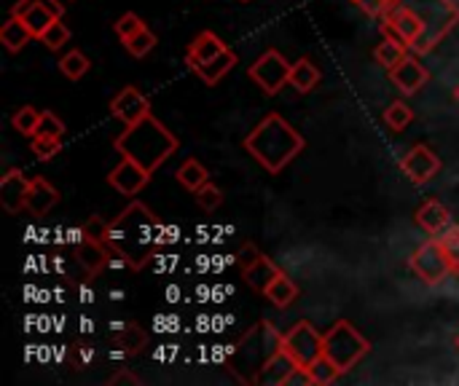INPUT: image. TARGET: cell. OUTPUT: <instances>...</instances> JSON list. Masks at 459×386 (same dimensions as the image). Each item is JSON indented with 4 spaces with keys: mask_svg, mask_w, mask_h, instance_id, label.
Listing matches in <instances>:
<instances>
[{
    "mask_svg": "<svg viewBox=\"0 0 459 386\" xmlns=\"http://www.w3.org/2000/svg\"><path fill=\"white\" fill-rule=\"evenodd\" d=\"M167 228L159 223V218L143 204L132 202L113 223L108 236V250L129 269H143L159 250Z\"/></svg>",
    "mask_w": 459,
    "mask_h": 386,
    "instance_id": "1",
    "label": "cell"
},
{
    "mask_svg": "<svg viewBox=\"0 0 459 386\" xmlns=\"http://www.w3.org/2000/svg\"><path fill=\"white\" fill-rule=\"evenodd\" d=\"M304 137L277 113H269L247 137L245 148L247 153L269 172L280 175L301 150H304Z\"/></svg>",
    "mask_w": 459,
    "mask_h": 386,
    "instance_id": "2",
    "label": "cell"
},
{
    "mask_svg": "<svg viewBox=\"0 0 459 386\" xmlns=\"http://www.w3.org/2000/svg\"><path fill=\"white\" fill-rule=\"evenodd\" d=\"M116 150L140 167H145L151 175L178 150V137L153 116L126 126L121 137H116Z\"/></svg>",
    "mask_w": 459,
    "mask_h": 386,
    "instance_id": "3",
    "label": "cell"
},
{
    "mask_svg": "<svg viewBox=\"0 0 459 386\" xmlns=\"http://www.w3.org/2000/svg\"><path fill=\"white\" fill-rule=\"evenodd\" d=\"M277 352H282V336L274 330L272 322H258L242 336V341L231 352L229 371L242 384H258L261 371L272 363Z\"/></svg>",
    "mask_w": 459,
    "mask_h": 386,
    "instance_id": "4",
    "label": "cell"
},
{
    "mask_svg": "<svg viewBox=\"0 0 459 386\" xmlns=\"http://www.w3.org/2000/svg\"><path fill=\"white\" fill-rule=\"evenodd\" d=\"M368 352H371L368 339L358 333V328L347 320H339L323 336V357H328L339 368V373L352 371Z\"/></svg>",
    "mask_w": 459,
    "mask_h": 386,
    "instance_id": "5",
    "label": "cell"
},
{
    "mask_svg": "<svg viewBox=\"0 0 459 386\" xmlns=\"http://www.w3.org/2000/svg\"><path fill=\"white\" fill-rule=\"evenodd\" d=\"M411 271L425 282V285H441L446 282L449 277H455V269H452V261L444 250V244L436 239H428L425 244H420L409 261Z\"/></svg>",
    "mask_w": 459,
    "mask_h": 386,
    "instance_id": "6",
    "label": "cell"
},
{
    "mask_svg": "<svg viewBox=\"0 0 459 386\" xmlns=\"http://www.w3.org/2000/svg\"><path fill=\"white\" fill-rule=\"evenodd\" d=\"M290 67H293V64H290L280 51L269 48L266 54H261V56L247 67V75H250V81H255L258 89H264L266 94H277L285 83H290Z\"/></svg>",
    "mask_w": 459,
    "mask_h": 386,
    "instance_id": "7",
    "label": "cell"
},
{
    "mask_svg": "<svg viewBox=\"0 0 459 386\" xmlns=\"http://www.w3.org/2000/svg\"><path fill=\"white\" fill-rule=\"evenodd\" d=\"M285 352L304 368H309L315 360L323 357V336L315 330L312 322H296L285 336H282Z\"/></svg>",
    "mask_w": 459,
    "mask_h": 386,
    "instance_id": "8",
    "label": "cell"
},
{
    "mask_svg": "<svg viewBox=\"0 0 459 386\" xmlns=\"http://www.w3.org/2000/svg\"><path fill=\"white\" fill-rule=\"evenodd\" d=\"M382 30H385V32L393 30L395 38H401L409 48H417V43H420L422 35H425V19H422V13H420L414 5H409L406 0H395V3L390 5V11H387V21H385Z\"/></svg>",
    "mask_w": 459,
    "mask_h": 386,
    "instance_id": "9",
    "label": "cell"
},
{
    "mask_svg": "<svg viewBox=\"0 0 459 386\" xmlns=\"http://www.w3.org/2000/svg\"><path fill=\"white\" fill-rule=\"evenodd\" d=\"M401 169H403V175H406L414 185H425V183H430V180L441 172V159H438L428 145H414V148L401 159Z\"/></svg>",
    "mask_w": 459,
    "mask_h": 386,
    "instance_id": "10",
    "label": "cell"
},
{
    "mask_svg": "<svg viewBox=\"0 0 459 386\" xmlns=\"http://www.w3.org/2000/svg\"><path fill=\"white\" fill-rule=\"evenodd\" d=\"M148 180H151V172L145 169V167H140L137 161H132V159H121V164H116L113 169H110V175H108V183L118 191V193H124V196H137L145 185H148Z\"/></svg>",
    "mask_w": 459,
    "mask_h": 386,
    "instance_id": "11",
    "label": "cell"
},
{
    "mask_svg": "<svg viewBox=\"0 0 459 386\" xmlns=\"http://www.w3.org/2000/svg\"><path fill=\"white\" fill-rule=\"evenodd\" d=\"M110 113H113L118 121H124L126 126H132V124H137V121H143V118L151 116V102H148L134 86H124V89L113 97Z\"/></svg>",
    "mask_w": 459,
    "mask_h": 386,
    "instance_id": "12",
    "label": "cell"
},
{
    "mask_svg": "<svg viewBox=\"0 0 459 386\" xmlns=\"http://www.w3.org/2000/svg\"><path fill=\"white\" fill-rule=\"evenodd\" d=\"M30 177H24L19 169H11L3 175L0 180V204L5 207V212L16 215L22 210H27V193H30Z\"/></svg>",
    "mask_w": 459,
    "mask_h": 386,
    "instance_id": "13",
    "label": "cell"
},
{
    "mask_svg": "<svg viewBox=\"0 0 459 386\" xmlns=\"http://www.w3.org/2000/svg\"><path fill=\"white\" fill-rule=\"evenodd\" d=\"M390 78H393V83H395L403 94H417V91L430 81V73H428V67H425L420 59L406 56L398 67L390 70Z\"/></svg>",
    "mask_w": 459,
    "mask_h": 386,
    "instance_id": "14",
    "label": "cell"
},
{
    "mask_svg": "<svg viewBox=\"0 0 459 386\" xmlns=\"http://www.w3.org/2000/svg\"><path fill=\"white\" fill-rule=\"evenodd\" d=\"M223 51H229V46H226L215 32L204 30V32H199V35L191 40V46H188V51H186V62H188L191 70H196L199 64H204V62L221 56Z\"/></svg>",
    "mask_w": 459,
    "mask_h": 386,
    "instance_id": "15",
    "label": "cell"
},
{
    "mask_svg": "<svg viewBox=\"0 0 459 386\" xmlns=\"http://www.w3.org/2000/svg\"><path fill=\"white\" fill-rule=\"evenodd\" d=\"M11 13L13 16H19L27 27H30V32L40 40V35L48 30V24L54 21V19H59L51 8H46V5H40V3H16L13 8H11Z\"/></svg>",
    "mask_w": 459,
    "mask_h": 386,
    "instance_id": "16",
    "label": "cell"
},
{
    "mask_svg": "<svg viewBox=\"0 0 459 386\" xmlns=\"http://www.w3.org/2000/svg\"><path fill=\"white\" fill-rule=\"evenodd\" d=\"M75 261H78V266H81V269H83L89 277L100 274V271L105 269V263H108V250H105V242L81 239V242L75 244Z\"/></svg>",
    "mask_w": 459,
    "mask_h": 386,
    "instance_id": "17",
    "label": "cell"
},
{
    "mask_svg": "<svg viewBox=\"0 0 459 386\" xmlns=\"http://www.w3.org/2000/svg\"><path fill=\"white\" fill-rule=\"evenodd\" d=\"M59 202V193H56V188L48 183V180H43V177H32V183H30V193H27V210L35 215V218H43L54 204Z\"/></svg>",
    "mask_w": 459,
    "mask_h": 386,
    "instance_id": "18",
    "label": "cell"
},
{
    "mask_svg": "<svg viewBox=\"0 0 459 386\" xmlns=\"http://www.w3.org/2000/svg\"><path fill=\"white\" fill-rule=\"evenodd\" d=\"M417 226L422 228V231H428L430 236H436V234H441L446 226H449V220H452V215H449V210L438 202V199H430V202H425L420 210H417Z\"/></svg>",
    "mask_w": 459,
    "mask_h": 386,
    "instance_id": "19",
    "label": "cell"
},
{
    "mask_svg": "<svg viewBox=\"0 0 459 386\" xmlns=\"http://www.w3.org/2000/svg\"><path fill=\"white\" fill-rule=\"evenodd\" d=\"M296 365H299V363H296V360L285 352V347H282V352H277V355L272 357V363L261 371L258 386H285L288 376L293 373Z\"/></svg>",
    "mask_w": 459,
    "mask_h": 386,
    "instance_id": "20",
    "label": "cell"
},
{
    "mask_svg": "<svg viewBox=\"0 0 459 386\" xmlns=\"http://www.w3.org/2000/svg\"><path fill=\"white\" fill-rule=\"evenodd\" d=\"M277 274H280V269H277L266 255H261V258L253 261L247 269H242V277H245L247 287L255 290V293H266V287L272 285V279H274Z\"/></svg>",
    "mask_w": 459,
    "mask_h": 386,
    "instance_id": "21",
    "label": "cell"
},
{
    "mask_svg": "<svg viewBox=\"0 0 459 386\" xmlns=\"http://www.w3.org/2000/svg\"><path fill=\"white\" fill-rule=\"evenodd\" d=\"M35 35L30 32V27L19 19V16H8L5 19V24L0 27V43L11 51V54H16V51H22L30 40H32Z\"/></svg>",
    "mask_w": 459,
    "mask_h": 386,
    "instance_id": "22",
    "label": "cell"
},
{
    "mask_svg": "<svg viewBox=\"0 0 459 386\" xmlns=\"http://www.w3.org/2000/svg\"><path fill=\"white\" fill-rule=\"evenodd\" d=\"M409 56V51H406V43L401 40V38H395V35H385V40L377 46V51H374V59L390 73L393 67H398L403 59Z\"/></svg>",
    "mask_w": 459,
    "mask_h": 386,
    "instance_id": "23",
    "label": "cell"
},
{
    "mask_svg": "<svg viewBox=\"0 0 459 386\" xmlns=\"http://www.w3.org/2000/svg\"><path fill=\"white\" fill-rule=\"evenodd\" d=\"M266 298H269V304H274L277 309H288L296 298H299V287H296V282L288 277V274H277L274 279H272V285L266 287V293H264Z\"/></svg>",
    "mask_w": 459,
    "mask_h": 386,
    "instance_id": "24",
    "label": "cell"
},
{
    "mask_svg": "<svg viewBox=\"0 0 459 386\" xmlns=\"http://www.w3.org/2000/svg\"><path fill=\"white\" fill-rule=\"evenodd\" d=\"M237 64V54L229 48V51H223L221 56H215V59H210V62H204V64H199L194 73L204 81V83H210V86H215L231 67Z\"/></svg>",
    "mask_w": 459,
    "mask_h": 386,
    "instance_id": "25",
    "label": "cell"
},
{
    "mask_svg": "<svg viewBox=\"0 0 459 386\" xmlns=\"http://www.w3.org/2000/svg\"><path fill=\"white\" fill-rule=\"evenodd\" d=\"M178 183L183 188H188L191 193H196L204 183H210V172L204 169V164H199L196 159H186L180 167H178Z\"/></svg>",
    "mask_w": 459,
    "mask_h": 386,
    "instance_id": "26",
    "label": "cell"
},
{
    "mask_svg": "<svg viewBox=\"0 0 459 386\" xmlns=\"http://www.w3.org/2000/svg\"><path fill=\"white\" fill-rule=\"evenodd\" d=\"M320 81V70L315 67L312 59H299L293 67H290V86L301 94L312 91Z\"/></svg>",
    "mask_w": 459,
    "mask_h": 386,
    "instance_id": "27",
    "label": "cell"
},
{
    "mask_svg": "<svg viewBox=\"0 0 459 386\" xmlns=\"http://www.w3.org/2000/svg\"><path fill=\"white\" fill-rule=\"evenodd\" d=\"M113 344L121 347L124 355H137V352L148 344V336H145V330H143L140 325L132 322V325H126V328H121V330L116 333Z\"/></svg>",
    "mask_w": 459,
    "mask_h": 386,
    "instance_id": "28",
    "label": "cell"
},
{
    "mask_svg": "<svg viewBox=\"0 0 459 386\" xmlns=\"http://www.w3.org/2000/svg\"><path fill=\"white\" fill-rule=\"evenodd\" d=\"M89 67H91V62H89L86 54H81V51H67V54L59 59V70H62V75L70 78V81H81V78L89 73Z\"/></svg>",
    "mask_w": 459,
    "mask_h": 386,
    "instance_id": "29",
    "label": "cell"
},
{
    "mask_svg": "<svg viewBox=\"0 0 459 386\" xmlns=\"http://www.w3.org/2000/svg\"><path fill=\"white\" fill-rule=\"evenodd\" d=\"M414 121V110L406 105V102H393L387 110H385V124L393 129V132H403V129H409V124Z\"/></svg>",
    "mask_w": 459,
    "mask_h": 386,
    "instance_id": "30",
    "label": "cell"
},
{
    "mask_svg": "<svg viewBox=\"0 0 459 386\" xmlns=\"http://www.w3.org/2000/svg\"><path fill=\"white\" fill-rule=\"evenodd\" d=\"M38 121H40V110H35L32 105H22V107L11 116L13 129L22 132V134H27V137H35Z\"/></svg>",
    "mask_w": 459,
    "mask_h": 386,
    "instance_id": "31",
    "label": "cell"
},
{
    "mask_svg": "<svg viewBox=\"0 0 459 386\" xmlns=\"http://www.w3.org/2000/svg\"><path fill=\"white\" fill-rule=\"evenodd\" d=\"M159 40H156V35L148 30V27H143L140 32H134L132 38H126L124 40V46H126V51L132 54V56H145V54H151L153 51V46H156Z\"/></svg>",
    "mask_w": 459,
    "mask_h": 386,
    "instance_id": "32",
    "label": "cell"
},
{
    "mask_svg": "<svg viewBox=\"0 0 459 386\" xmlns=\"http://www.w3.org/2000/svg\"><path fill=\"white\" fill-rule=\"evenodd\" d=\"M67 40H70V30H67V24L62 21V16L54 19V21L48 24V30L40 35V43H43L46 48H51V51H59Z\"/></svg>",
    "mask_w": 459,
    "mask_h": 386,
    "instance_id": "33",
    "label": "cell"
},
{
    "mask_svg": "<svg viewBox=\"0 0 459 386\" xmlns=\"http://www.w3.org/2000/svg\"><path fill=\"white\" fill-rule=\"evenodd\" d=\"M309 376H312V382L315 386H325V384H333L342 373H339V368L328 360V357H320V360H315L309 368Z\"/></svg>",
    "mask_w": 459,
    "mask_h": 386,
    "instance_id": "34",
    "label": "cell"
},
{
    "mask_svg": "<svg viewBox=\"0 0 459 386\" xmlns=\"http://www.w3.org/2000/svg\"><path fill=\"white\" fill-rule=\"evenodd\" d=\"M438 242L444 244L449 261H452V269H455V277H459V226H446L441 234H436Z\"/></svg>",
    "mask_w": 459,
    "mask_h": 386,
    "instance_id": "35",
    "label": "cell"
},
{
    "mask_svg": "<svg viewBox=\"0 0 459 386\" xmlns=\"http://www.w3.org/2000/svg\"><path fill=\"white\" fill-rule=\"evenodd\" d=\"M196 204H199L204 212H215V210L223 204V191H221L215 183H204V185L196 191Z\"/></svg>",
    "mask_w": 459,
    "mask_h": 386,
    "instance_id": "36",
    "label": "cell"
},
{
    "mask_svg": "<svg viewBox=\"0 0 459 386\" xmlns=\"http://www.w3.org/2000/svg\"><path fill=\"white\" fill-rule=\"evenodd\" d=\"M110 236V223L100 215H91L83 226H81V239H94V242H108Z\"/></svg>",
    "mask_w": 459,
    "mask_h": 386,
    "instance_id": "37",
    "label": "cell"
},
{
    "mask_svg": "<svg viewBox=\"0 0 459 386\" xmlns=\"http://www.w3.org/2000/svg\"><path fill=\"white\" fill-rule=\"evenodd\" d=\"M62 134H65V124L59 121V116H54L51 110H43L40 121H38V129H35V137H56V140H62Z\"/></svg>",
    "mask_w": 459,
    "mask_h": 386,
    "instance_id": "38",
    "label": "cell"
},
{
    "mask_svg": "<svg viewBox=\"0 0 459 386\" xmlns=\"http://www.w3.org/2000/svg\"><path fill=\"white\" fill-rule=\"evenodd\" d=\"M59 148H62V140H56V137H32V153L40 161L54 159L59 153Z\"/></svg>",
    "mask_w": 459,
    "mask_h": 386,
    "instance_id": "39",
    "label": "cell"
},
{
    "mask_svg": "<svg viewBox=\"0 0 459 386\" xmlns=\"http://www.w3.org/2000/svg\"><path fill=\"white\" fill-rule=\"evenodd\" d=\"M143 27H145V21H143L137 13L129 11V13H124V16L116 21V35H118L121 40H126V38H132L134 32H140Z\"/></svg>",
    "mask_w": 459,
    "mask_h": 386,
    "instance_id": "40",
    "label": "cell"
},
{
    "mask_svg": "<svg viewBox=\"0 0 459 386\" xmlns=\"http://www.w3.org/2000/svg\"><path fill=\"white\" fill-rule=\"evenodd\" d=\"M368 16H385L390 11V3L387 0H355Z\"/></svg>",
    "mask_w": 459,
    "mask_h": 386,
    "instance_id": "41",
    "label": "cell"
},
{
    "mask_svg": "<svg viewBox=\"0 0 459 386\" xmlns=\"http://www.w3.org/2000/svg\"><path fill=\"white\" fill-rule=\"evenodd\" d=\"M261 255H264V253H258V247H253V244H245V247L237 253V266H239V269H247V266H250L253 261H258Z\"/></svg>",
    "mask_w": 459,
    "mask_h": 386,
    "instance_id": "42",
    "label": "cell"
},
{
    "mask_svg": "<svg viewBox=\"0 0 459 386\" xmlns=\"http://www.w3.org/2000/svg\"><path fill=\"white\" fill-rule=\"evenodd\" d=\"M118 384H140V379H137V376H132V373H126V371H121V373H116V376L110 379V386H118Z\"/></svg>",
    "mask_w": 459,
    "mask_h": 386,
    "instance_id": "43",
    "label": "cell"
},
{
    "mask_svg": "<svg viewBox=\"0 0 459 386\" xmlns=\"http://www.w3.org/2000/svg\"><path fill=\"white\" fill-rule=\"evenodd\" d=\"M455 97H457V102H459V86H457V89H455Z\"/></svg>",
    "mask_w": 459,
    "mask_h": 386,
    "instance_id": "44",
    "label": "cell"
},
{
    "mask_svg": "<svg viewBox=\"0 0 459 386\" xmlns=\"http://www.w3.org/2000/svg\"><path fill=\"white\" fill-rule=\"evenodd\" d=\"M239 3H250V0H239Z\"/></svg>",
    "mask_w": 459,
    "mask_h": 386,
    "instance_id": "45",
    "label": "cell"
},
{
    "mask_svg": "<svg viewBox=\"0 0 459 386\" xmlns=\"http://www.w3.org/2000/svg\"><path fill=\"white\" fill-rule=\"evenodd\" d=\"M457 347H459V339H457Z\"/></svg>",
    "mask_w": 459,
    "mask_h": 386,
    "instance_id": "46",
    "label": "cell"
}]
</instances>
